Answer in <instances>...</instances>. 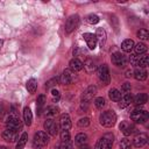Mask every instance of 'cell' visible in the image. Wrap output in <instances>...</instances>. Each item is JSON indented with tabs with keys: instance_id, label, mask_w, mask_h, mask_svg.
<instances>
[{
	"instance_id": "1",
	"label": "cell",
	"mask_w": 149,
	"mask_h": 149,
	"mask_svg": "<svg viewBox=\"0 0 149 149\" xmlns=\"http://www.w3.org/2000/svg\"><path fill=\"white\" fill-rule=\"evenodd\" d=\"M99 121H100L101 126H104L106 128H111L116 122V114L113 111H105L100 114Z\"/></svg>"
},
{
	"instance_id": "2",
	"label": "cell",
	"mask_w": 149,
	"mask_h": 149,
	"mask_svg": "<svg viewBox=\"0 0 149 149\" xmlns=\"http://www.w3.org/2000/svg\"><path fill=\"white\" fill-rule=\"evenodd\" d=\"M49 143V137L45 132H37L34 135L33 139V147L35 149H43L48 146Z\"/></svg>"
},
{
	"instance_id": "3",
	"label": "cell",
	"mask_w": 149,
	"mask_h": 149,
	"mask_svg": "<svg viewBox=\"0 0 149 149\" xmlns=\"http://www.w3.org/2000/svg\"><path fill=\"white\" fill-rule=\"evenodd\" d=\"M113 139H114L113 134H111V133L105 134L101 139H99L97 141L94 149H111L112 144H113Z\"/></svg>"
},
{
	"instance_id": "4",
	"label": "cell",
	"mask_w": 149,
	"mask_h": 149,
	"mask_svg": "<svg viewBox=\"0 0 149 149\" xmlns=\"http://www.w3.org/2000/svg\"><path fill=\"white\" fill-rule=\"evenodd\" d=\"M130 119L136 122V123H144L147 120H148V112L146 109H140V108H136L130 114Z\"/></svg>"
},
{
	"instance_id": "5",
	"label": "cell",
	"mask_w": 149,
	"mask_h": 149,
	"mask_svg": "<svg viewBox=\"0 0 149 149\" xmlns=\"http://www.w3.org/2000/svg\"><path fill=\"white\" fill-rule=\"evenodd\" d=\"M6 126H7L8 129H13V130H16V132L21 130V128H22V123H21L19 116L17 115H13V114H9L7 116Z\"/></svg>"
},
{
	"instance_id": "6",
	"label": "cell",
	"mask_w": 149,
	"mask_h": 149,
	"mask_svg": "<svg viewBox=\"0 0 149 149\" xmlns=\"http://www.w3.org/2000/svg\"><path fill=\"white\" fill-rule=\"evenodd\" d=\"M97 74H98V78L100 79V81H102L104 85L109 84L111 76H109V70H108V68H107L106 64H102V65H100V66L98 68Z\"/></svg>"
},
{
	"instance_id": "7",
	"label": "cell",
	"mask_w": 149,
	"mask_h": 149,
	"mask_svg": "<svg viewBox=\"0 0 149 149\" xmlns=\"http://www.w3.org/2000/svg\"><path fill=\"white\" fill-rule=\"evenodd\" d=\"M79 21H80V19H79V15H77V14L69 16V19L66 20V23H65V33L66 34L72 33L79 26Z\"/></svg>"
},
{
	"instance_id": "8",
	"label": "cell",
	"mask_w": 149,
	"mask_h": 149,
	"mask_svg": "<svg viewBox=\"0 0 149 149\" xmlns=\"http://www.w3.org/2000/svg\"><path fill=\"white\" fill-rule=\"evenodd\" d=\"M43 127H44L45 133L49 134V135L55 136V135L58 133V126H57V123H56L52 119H48V120H45Z\"/></svg>"
},
{
	"instance_id": "9",
	"label": "cell",
	"mask_w": 149,
	"mask_h": 149,
	"mask_svg": "<svg viewBox=\"0 0 149 149\" xmlns=\"http://www.w3.org/2000/svg\"><path fill=\"white\" fill-rule=\"evenodd\" d=\"M119 128H120V130L122 132V134L125 136H129V135H132V134H134L136 132V127L129 121H122L120 123Z\"/></svg>"
},
{
	"instance_id": "10",
	"label": "cell",
	"mask_w": 149,
	"mask_h": 149,
	"mask_svg": "<svg viewBox=\"0 0 149 149\" xmlns=\"http://www.w3.org/2000/svg\"><path fill=\"white\" fill-rule=\"evenodd\" d=\"M1 136H2V139H3L5 141H7V142H15V141L19 139V132L7 128L6 130L2 132Z\"/></svg>"
},
{
	"instance_id": "11",
	"label": "cell",
	"mask_w": 149,
	"mask_h": 149,
	"mask_svg": "<svg viewBox=\"0 0 149 149\" xmlns=\"http://www.w3.org/2000/svg\"><path fill=\"white\" fill-rule=\"evenodd\" d=\"M111 61H112V63L114 64V65H116V66H123L125 64H126V57H125V55H122L121 52H114V54H112V56H111Z\"/></svg>"
},
{
	"instance_id": "12",
	"label": "cell",
	"mask_w": 149,
	"mask_h": 149,
	"mask_svg": "<svg viewBox=\"0 0 149 149\" xmlns=\"http://www.w3.org/2000/svg\"><path fill=\"white\" fill-rule=\"evenodd\" d=\"M73 79H74L73 72L71 70H69V69H65L63 71L62 76H61V83L64 84V85H69V84H71L73 81Z\"/></svg>"
},
{
	"instance_id": "13",
	"label": "cell",
	"mask_w": 149,
	"mask_h": 149,
	"mask_svg": "<svg viewBox=\"0 0 149 149\" xmlns=\"http://www.w3.org/2000/svg\"><path fill=\"white\" fill-rule=\"evenodd\" d=\"M97 93V87L95 86H88L81 94V101H87L90 102V100Z\"/></svg>"
},
{
	"instance_id": "14",
	"label": "cell",
	"mask_w": 149,
	"mask_h": 149,
	"mask_svg": "<svg viewBox=\"0 0 149 149\" xmlns=\"http://www.w3.org/2000/svg\"><path fill=\"white\" fill-rule=\"evenodd\" d=\"M83 37H84V40L86 41V43H87V47H88V49L93 50V49L95 48L97 43H98V41H97V37H95V35H94V34H91V33H85V34H83Z\"/></svg>"
},
{
	"instance_id": "15",
	"label": "cell",
	"mask_w": 149,
	"mask_h": 149,
	"mask_svg": "<svg viewBox=\"0 0 149 149\" xmlns=\"http://www.w3.org/2000/svg\"><path fill=\"white\" fill-rule=\"evenodd\" d=\"M147 142H148V135L144 134V133H141V134L136 135L135 139H134V146H135L136 148H142V147H144V146L147 144Z\"/></svg>"
},
{
	"instance_id": "16",
	"label": "cell",
	"mask_w": 149,
	"mask_h": 149,
	"mask_svg": "<svg viewBox=\"0 0 149 149\" xmlns=\"http://www.w3.org/2000/svg\"><path fill=\"white\" fill-rule=\"evenodd\" d=\"M72 123H71V119L69 116V114H62L61 119H59V127L62 128V130H69L71 128Z\"/></svg>"
},
{
	"instance_id": "17",
	"label": "cell",
	"mask_w": 149,
	"mask_h": 149,
	"mask_svg": "<svg viewBox=\"0 0 149 149\" xmlns=\"http://www.w3.org/2000/svg\"><path fill=\"white\" fill-rule=\"evenodd\" d=\"M69 66H70V70L72 72H77V71H80L83 69V62L78 58H72L69 63Z\"/></svg>"
},
{
	"instance_id": "18",
	"label": "cell",
	"mask_w": 149,
	"mask_h": 149,
	"mask_svg": "<svg viewBox=\"0 0 149 149\" xmlns=\"http://www.w3.org/2000/svg\"><path fill=\"white\" fill-rule=\"evenodd\" d=\"M133 73H134L133 76L135 77V79H136V80H140V81L146 80V79H147V76H148L146 69H142V68H137Z\"/></svg>"
},
{
	"instance_id": "19",
	"label": "cell",
	"mask_w": 149,
	"mask_h": 149,
	"mask_svg": "<svg viewBox=\"0 0 149 149\" xmlns=\"http://www.w3.org/2000/svg\"><path fill=\"white\" fill-rule=\"evenodd\" d=\"M132 100H133V97H132L130 93L121 95V99L119 100V101H120V102H119V107H120V108H125V107H127L128 105H130Z\"/></svg>"
},
{
	"instance_id": "20",
	"label": "cell",
	"mask_w": 149,
	"mask_h": 149,
	"mask_svg": "<svg viewBox=\"0 0 149 149\" xmlns=\"http://www.w3.org/2000/svg\"><path fill=\"white\" fill-rule=\"evenodd\" d=\"M134 45H135L134 41L130 40V38H127V40H125V41L121 43V49H122L125 52H130V51L134 49Z\"/></svg>"
},
{
	"instance_id": "21",
	"label": "cell",
	"mask_w": 149,
	"mask_h": 149,
	"mask_svg": "<svg viewBox=\"0 0 149 149\" xmlns=\"http://www.w3.org/2000/svg\"><path fill=\"white\" fill-rule=\"evenodd\" d=\"M44 102H45V95L44 94H40L37 97V100H36V108H37V114L38 115H41L42 112H43Z\"/></svg>"
},
{
	"instance_id": "22",
	"label": "cell",
	"mask_w": 149,
	"mask_h": 149,
	"mask_svg": "<svg viewBox=\"0 0 149 149\" xmlns=\"http://www.w3.org/2000/svg\"><path fill=\"white\" fill-rule=\"evenodd\" d=\"M58 112H59V109H58V107L55 106V105H50V106H47V107L44 108V113H45V115L49 116V118H52V116L57 115Z\"/></svg>"
},
{
	"instance_id": "23",
	"label": "cell",
	"mask_w": 149,
	"mask_h": 149,
	"mask_svg": "<svg viewBox=\"0 0 149 149\" xmlns=\"http://www.w3.org/2000/svg\"><path fill=\"white\" fill-rule=\"evenodd\" d=\"M87 135L86 134H84V133H79V134H77L76 135V137H74V143L77 144V146H84V144H87Z\"/></svg>"
},
{
	"instance_id": "24",
	"label": "cell",
	"mask_w": 149,
	"mask_h": 149,
	"mask_svg": "<svg viewBox=\"0 0 149 149\" xmlns=\"http://www.w3.org/2000/svg\"><path fill=\"white\" fill-rule=\"evenodd\" d=\"M147 101H148V95H147V93H140V94H137V95L134 98V104H135L136 106L144 105Z\"/></svg>"
},
{
	"instance_id": "25",
	"label": "cell",
	"mask_w": 149,
	"mask_h": 149,
	"mask_svg": "<svg viewBox=\"0 0 149 149\" xmlns=\"http://www.w3.org/2000/svg\"><path fill=\"white\" fill-rule=\"evenodd\" d=\"M23 120H24V123L27 126H30L31 125V121H33V114H31V111L29 107H24L23 108Z\"/></svg>"
},
{
	"instance_id": "26",
	"label": "cell",
	"mask_w": 149,
	"mask_h": 149,
	"mask_svg": "<svg viewBox=\"0 0 149 149\" xmlns=\"http://www.w3.org/2000/svg\"><path fill=\"white\" fill-rule=\"evenodd\" d=\"M95 37H97V41L100 43V45L102 47L105 41H106V31L102 29V28H98L97 29V34H95Z\"/></svg>"
},
{
	"instance_id": "27",
	"label": "cell",
	"mask_w": 149,
	"mask_h": 149,
	"mask_svg": "<svg viewBox=\"0 0 149 149\" xmlns=\"http://www.w3.org/2000/svg\"><path fill=\"white\" fill-rule=\"evenodd\" d=\"M83 68L86 70V72H88V73H91V72H93L94 70H95V65H94V62H93V59H91V58H87L84 63H83Z\"/></svg>"
},
{
	"instance_id": "28",
	"label": "cell",
	"mask_w": 149,
	"mask_h": 149,
	"mask_svg": "<svg viewBox=\"0 0 149 149\" xmlns=\"http://www.w3.org/2000/svg\"><path fill=\"white\" fill-rule=\"evenodd\" d=\"M108 97L112 101H119L121 99V93L118 88H111L108 92Z\"/></svg>"
},
{
	"instance_id": "29",
	"label": "cell",
	"mask_w": 149,
	"mask_h": 149,
	"mask_svg": "<svg viewBox=\"0 0 149 149\" xmlns=\"http://www.w3.org/2000/svg\"><path fill=\"white\" fill-rule=\"evenodd\" d=\"M26 87H27V90H28L29 93H35L36 92V88H37V81H36V79H34V78L29 79L27 81V84H26Z\"/></svg>"
},
{
	"instance_id": "30",
	"label": "cell",
	"mask_w": 149,
	"mask_h": 149,
	"mask_svg": "<svg viewBox=\"0 0 149 149\" xmlns=\"http://www.w3.org/2000/svg\"><path fill=\"white\" fill-rule=\"evenodd\" d=\"M27 140H28V134L27 133H22V135L19 137V141L16 143V149H23L26 143H27Z\"/></svg>"
},
{
	"instance_id": "31",
	"label": "cell",
	"mask_w": 149,
	"mask_h": 149,
	"mask_svg": "<svg viewBox=\"0 0 149 149\" xmlns=\"http://www.w3.org/2000/svg\"><path fill=\"white\" fill-rule=\"evenodd\" d=\"M134 51H135V55H136V56H137V55H142V54H144V52L147 51V45H146L144 43L139 42L137 44L134 45Z\"/></svg>"
},
{
	"instance_id": "32",
	"label": "cell",
	"mask_w": 149,
	"mask_h": 149,
	"mask_svg": "<svg viewBox=\"0 0 149 149\" xmlns=\"http://www.w3.org/2000/svg\"><path fill=\"white\" fill-rule=\"evenodd\" d=\"M130 147H132V143H130V141L127 137L121 139V141H120V149H130Z\"/></svg>"
},
{
	"instance_id": "33",
	"label": "cell",
	"mask_w": 149,
	"mask_h": 149,
	"mask_svg": "<svg viewBox=\"0 0 149 149\" xmlns=\"http://www.w3.org/2000/svg\"><path fill=\"white\" fill-rule=\"evenodd\" d=\"M86 21H87L88 23H91V24H95V23L99 22V16L95 15V14H88V15L86 16Z\"/></svg>"
},
{
	"instance_id": "34",
	"label": "cell",
	"mask_w": 149,
	"mask_h": 149,
	"mask_svg": "<svg viewBox=\"0 0 149 149\" xmlns=\"http://www.w3.org/2000/svg\"><path fill=\"white\" fill-rule=\"evenodd\" d=\"M137 37L140 38V40H148L149 38V33H148V30L147 29H140L139 31H137Z\"/></svg>"
},
{
	"instance_id": "35",
	"label": "cell",
	"mask_w": 149,
	"mask_h": 149,
	"mask_svg": "<svg viewBox=\"0 0 149 149\" xmlns=\"http://www.w3.org/2000/svg\"><path fill=\"white\" fill-rule=\"evenodd\" d=\"M94 105H95L97 108H102V107H105V105H106L105 99H104L102 97H98V98H95V99H94Z\"/></svg>"
},
{
	"instance_id": "36",
	"label": "cell",
	"mask_w": 149,
	"mask_h": 149,
	"mask_svg": "<svg viewBox=\"0 0 149 149\" xmlns=\"http://www.w3.org/2000/svg\"><path fill=\"white\" fill-rule=\"evenodd\" d=\"M56 149H72V143H71V141H69V142H61L59 144L56 146Z\"/></svg>"
},
{
	"instance_id": "37",
	"label": "cell",
	"mask_w": 149,
	"mask_h": 149,
	"mask_svg": "<svg viewBox=\"0 0 149 149\" xmlns=\"http://www.w3.org/2000/svg\"><path fill=\"white\" fill-rule=\"evenodd\" d=\"M137 65L140 66V68H142V69H144L147 65H148V56H142V57H140V59H139V63H137Z\"/></svg>"
},
{
	"instance_id": "38",
	"label": "cell",
	"mask_w": 149,
	"mask_h": 149,
	"mask_svg": "<svg viewBox=\"0 0 149 149\" xmlns=\"http://www.w3.org/2000/svg\"><path fill=\"white\" fill-rule=\"evenodd\" d=\"M130 90H132L130 84H129V83H125V84H122V86H121V92H120V93H122V94H128V93H130Z\"/></svg>"
},
{
	"instance_id": "39",
	"label": "cell",
	"mask_w": 149,
	"mask_h": 149,
	"mask_svg": "<svg viewBox=\"0 0 149 149\" xmlns=\"http://www.w3.org/2000/svg\"><path fill=\"white\" fill-rule=\"evenodd\" d=\"M61 140H62V142H69L70 141V133H69V130H62L61 132Z\"/></svg>"
},
{
	"instance_id": "40",
	"label": "cell",
	"mask_w": 149,
	"mask_h": 149,
	"mask_svg": "<svg viewBox=\"0 0 149 149\" xmlns=\"http://www.w3.org/2000/svg\"><path fill=\"white\" fill-rule=\"evenodd\" d=\"M88 125H90V119H88V118H81V119H79V121H78V126L81 127V128L87 127Z\"/></svg>"
},
{
	"instance_id": "41",
	"label": "cell",
	"mask_w": 149,
	"mask_h": 149,
	"mask_svg": "<svg viewBox=\"0 0 149 149\" xmlns=\"http://www.w3.org/2000/svg\"><path fill=\"white\" fill-rule=\"evenodd\" d=\"M57 83H58V79H57V78H51L50 80H48V81L45 83V87H47V88L54 87V86L57 85Z\"/></svg>"
},
{
	"instance_id": "42",
	"label": "cell",
	"mask_w": 149,
	"mask_h": 149,
	"mask_svg": "<svg viewBox=\"0 0 149 149\" xmlns=\"http://www.w3.org/2000/svg\"><path fill=\"white\" fill-rule=\"evenodd\" d=\"M51 95H52V100L54 101H58L59 100V98H61V94H59V92L57 91V90H51Z\"/></svg>"
},
{
	"instance_id": "43",
	"label": "cell",
	"mask_w": 149,
	"mask_h": 149,
	"mask_svg": "<svg viewBox=\"0 0 149 149\" xmlns=\"http://www.w3.org/2000/svg\"><path fill=\"white\" fill-rule=\"evenodd\" d=\"M139 59H140V56H136V55H132L129 61H130V64L132 65H137L139 63Z\"/></svg>"
},
{
	"instance_id": "44",
	"label": "cell",
	"mask_w": 149,
	"mask_h": 149,
	"mask_svg": "<svg viewBox=\"0 0 149 149\" xmlns=\"http://www.w3.org/2000/svg\"><path fill=\"white\" fill-rule=\"evenodd\" d=\"M87 108H88V102H87V101H81V104H80V109L87 111Z\"/></svg>"
},
{
	"instance_id": "45",
	"label": "cell",
	"mask_w": 149,
	"mask_h": 149,
	"mask_svg": "<svg viewBox=\"0 0 149 149\" xmlns=\"http://www.w3.org/2000/svg\"><path fill=\"white\" fill-rule=\"evenodd\" d=\"M125 76H126V77H128V78H129V77H132V76H133V71H132V70H127Z\"/></svg>"
},
{
	"instance_id": "46",
	"label": "cell",
	"mask_w": 149,
	"mask_h": 149,
	"mask_svg": "<svg viewBox=\"0 0 149 149\" xmlns=\"http://www.w3.org/2000/svg\"><path fill=\"white\" fill-rule=\"evenodd\" d=\"M5 113V108H3V105L0 104V116H2V114Z\"/></svg>"
},
{
	"instance_id": "47",
	"label": "cell",
	"mask_w": 149,
	"mask_h": 149,
	"mask_svg": "<svg viewBox=\"0 0 149 149\" xmlns=\"http://www.w3.org/2000/svg\"><path fill=\"white\" fill-rule=\"evenodd\" d=\"M79 149H91V147L88 144H84V146H80Z\"/></svg>"
},
{
	"instance_id": "48",
	"label": "cell",
	"mask_w": 149,
	"mask_h": 149,
	"mask_svg": "<svg viewBox=\"0 0 149 149\" xmlns=\"http://www.w3.org/2000/svg\"><path fill=\"white\" fill-rule=\"evenodd\" d=\"M0 149H7L6 147H3V146H0Z\"/></svg>"
}]
</instances>
